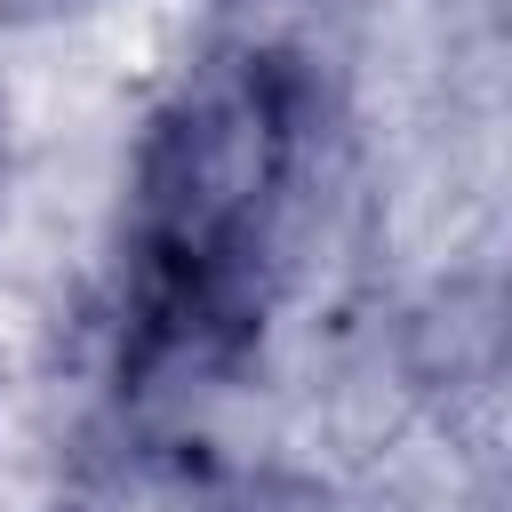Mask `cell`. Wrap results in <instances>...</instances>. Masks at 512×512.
<instances>
[{
	"mask_svg": "<svg viewBox=\"0 0 512 512\" xmlns=\"http://www.w3.org/2000/svg\"><path fill=\"white\" fill-rule=\"evenodd\" d=\"M320 88L288 48L208 56L144 128L128 176L120 360H216L256 320V272L312 160Z\"/></svg>",
	"mask_w": 512,
	"mask_h": 512,
	"instance_id": "cell-1",
	"label": "cell"
},
{
	"mask_svg": "<svg viewBox=\"0 0 512 512\" xmlns=\"http://www.w3.org/2000/svg\"><path fill=\"white\" fill-rule=\"evenodd\" d=\"M0 176H8V120H0Z\"/></svg>",
	"mask_w": 512,
	"mask_h": 512,
	"instance_id": "cell-2",
	"label": "cell"
}]
</instances>
